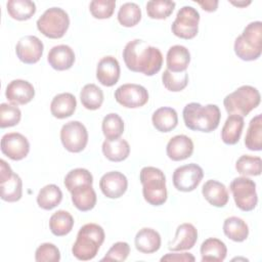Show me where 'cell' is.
<instances>
[{
	"label": "cell",
	"instance_id": "obj_12",
	"mask_svg": "<svg viewBox=\"0 0 262 262\" xmlns=\"http://www.w3.org/2000/svg\"><path fill=\"white\" fill-rule=\"evenodd\" d=\"M115 99L124 107L136 108L143 106L148 101V92L139 84L127 83L116 89Z\"/></svg>",
	"mask_w": 262,
	"mask_h": 262
},
{
	"label": "cell",
	"instance_id": "obj_9",
	"mask_svg": "<svg viewBox=\"0 0 262 262\" xmlns=\"http://www.w3.org/2000/svg\"><path fill=\"white\" fill-rule=\"evenodd\" d=\"M199 11L192 6H183L178 10L171 26L172 33L181 39H192L199 32Z\"/></svg>",
	"mask_w": 262,
	"mask_h": 262
},
{
	"label": "cell",
	"instance_id": "obj_6",
	"mask_svg": "<svg viewBox=\"0 0 262 262\" xmlns=\"http://www.w3.org/2000/svg\"><path fill=\"white\" fill-rule=\"evenodd\" d=\"M261 101L257 88L251 85H243L223 99V105L229 115L246 117L256 108Z\"/></svg>",
	"mask_w": 262,
	"mask_h": 262
},
{
	"label": "cell",
	"instance_id": "obj_39",
	"mask_svg": "<svg viewBox=\"0 0 262 262\" xmlns=\"http://www.w3.org/2000/svg\"><path fill=\"white\" fill-rule=\"evenodd\" d=\"M235 169L243 176H258L262 170L261 158L249 155L241 156L235 163Z\"/></svg>",
	"mask_w": 262,
	"mask_h": 262
},
{
	"label": "cell",
	"instance_id": "obj_43",
	"mask_svg": "<svg viewBox=\"0 0 262 262\" xmlns=\"http://www.w3.org/2000/svg\"><path fill=\"white\" fill-rule=\"evenodd\" d=\"M21 112L15 104L1 103L0 105V127L7 128L19 123Z\"/></svg>",
	"mask_w": 262,
	"mask_h": 262
},
{
	"label": "cell",
	"instance_id": "obj_18",
	"mask_svg": "<svg viewBox=\"0 0 262 262\" xmlns=\"http://www.w3.org/2000/svg\"><path fill=\"white\" fill-rule=\"evenodd\" d=\"M198 241V230L191 223L180 224L175 232L172 242L169 243L168 249L172 252L185 251L193 248Z\"/></svg>",
	"mask_w": 262,
	"mask_h": 262
},
{
	"label": "cell",
	"instance_id": "obj_35",
	"mask_svg": "<svg viewBox=\"0 0 262 262\" xmlns=\"http://www.w3.org/2000/svg\"><path fill=\"white\" fill-rule=\"evenodd\" d=\"M6 8L8 14L16 20L30 19L36 12V4L30 0H9Z\"/></svg>",
	"mask_w": 262,
	"mask_h": 262
},
{
	"label": "cell",
	"instance_id": "obj_42",
	"mask_svg": "<svg viewBox=\"0 0 262 262\" xmlns=\"http://www.w3.org/2000/svg\"><path fill=\"white\" fill-rule=\"evenodd\" d=\"M162 81L166 89L172 92L183 90L188 84V74L186 71L180 73H173L165 70L162 75Z\"/></svg>",
	"mask_w": 262,
	"mask_h": 262
},
{
	"label": "cell",
	"instance_id": "obj_30",
	"mask_svg": "<svg viewBox=\"0 0 262 262\" xmlns=\"http://www.w3.org/2000/svg\"><path fill=\"white\" fill-rule=\"evenodd\" d=\"M1 199L8 203L17 202L23 195V181L20 177L12 173L8 178L0 181Z\"/></svg>",
	"mask_w": 262,
	"mask_h": 262
},
{
	"label": "cell",
	"instance_id": "obj_49",
	"mask_svg": "<svg viewBox=\"0 0 262 262\" xmlns=\"http://www.w3.org/2000/svg\"><path fill=\"white\" fill-rule=\"evenodd\" d=\"M230 3L231 4H233V5H235V6H238V7H245V6H247V5H249L250 3H251V1H237V2H235V1H230Z\"/></svg>",
	"mask_w": 262,
	"mask_h": 262
},
{
	"label": "cell",
	"instance_id": "obj_17",
	"mask_svg": "<svg viewBox=\"0 0 262 262\" xmlns=\"http://www.w3.org/2000/svg\"><path fill=\"white\" fill-rule=\"evenodd\" d=\"M120 63L118 59L112 55L102 57L96 67V79L106 87L114 86L120 78Z\"/></svg>",
	"mask_w": 262,
	"mask_h": 262
},
{
	"label": "cell",
	"instance_id": "obj_47",
	"mask_svg": "<svg viewBox=\"0 0 262 262\" xmlns=\"http://www.w3.org/2000/svg\"><path fill=\"white\" fill-rule=\"evenodd\" d=\"M163 261H172V262H193L195 258L190 253H168L164 255L161 259Z\"/></svg>",
	"mask_w": 262,
	"mask_h": 262
},
{
	"label": "cell",
	"instance_id": "obj_27",
	"mask_svg": "<svg viewBox=\"0 0 262 262\" xmlns=\"http://www.w3.org/2000/svg\"><path fill=\"white\" fill-rule=\"evenodd\" d=\"M154 127L160 132H170L178 124L177 112L169 106H163L156 110L151 116Z\"/></svg>",
	"mask_w": 262,
	"mask_h": 262
},
{
	"label": "cell",
	"instance_id": "obj_40",
	"mask_svg": "<svg viewBox=\"0 0 262 262\" xmlns=\"http://www.w3.org/2000/svg\"><path fill=\"white\" fill-rule=\"evenodd\" d=\"M176 3L170 0H151L146 3V13L150 18L164 19L169 17Z\"/></svg>",
	"mask_w": 262,
	"mask_h": 262
},
{
	"label": "cell",
	"instance_id": "obj_15",
	"mask_svg": "<svg viewBox=\"0 0 262 262\" xmlns=\"http://www.w3.org/2000/svg\"><path fill=\"white\" fill-rule=\"evenodd\" d=\"M102 193L108 199H119L127 190V177L119 171H111L103 174L99 180Z\"/></svg>",
	"mask_w": 262,
	"mask_h": 262
},
{
	"label": "cell",
	"instance_id": "obj_4",
	"mask_svg": "<svg viewBox=\"0 0 262 262\" xmlns=\"http://www.w3.org/2000/svg\"><path fill=\"white\" fill-rule=\"evenodd\" d=\"M234 52L243 60L252 61L262 53V23L252 21L246 26L243 33L234 41Z\"/></svg>",
	"mask_w": 262,
	"mask_h": 262
},
{
	"label": "cell",
	"instance_id": "obj_28",
	"mask_svg": "<svg viewBox=\"0 0 262 262\" xmlns=\"http://www.w3.org/2000/svg\"><path fill=\"white\" fill-rule=\"evenodd\" d=\"M244 124V117L237 115H229L221 130L222 141L228 145L237 143L243 132Z\"/></svg>",
	"mask_w": 262,
	"mask_h": 262
},
{
	"label": "cell",
	"instance_id": "obj_33",
	"mask_svg": "<svg viewBox=\"0 0 262 262\" xmlns=\"http://www.w3.org/2000/svg\"><path fill=\"white\" fill-rule=\"evenodd\" d=\"M62 192L55 184H47L39 190L37 195V204L43 210H52L60 204Z\"/></svg>",
	"mask_w": 262,
	"mask_h": 262
},
{
	"label": "cell",
	"instance_id": "obj_23",
	"mask_svg": "<svg viewBox=\"0 0 262 262\" xmlns=\"http://www.w3.org/2000/svg\"><path fill=\"white\" fill-rule=\"evenodd\" d=\"M77 106L76 97L70 92H63L55 95L50 103L51 115L57 119L71 117Z\"/></svg>",
	"mask_w": 262,
	"mask_h": 262
},
{
	"label": "cell",
	"instance_id": "obj_34",
	"mask_svg": "<svg viewBox=\"0 0 262 262\" xmlns=\"http://www.w3.org/2000/svg\"><path fill=\"white\" fill-rule=\"evenodd\" d=\"M245 145L250 150L262 149V115L258 114L249 123L245 137Z\"/></svg>",
	"mask_w": 262,
	"mask_h": 262
},
{
	"label": "cell",
	"instance_id": "obj_26",
	"mask_svg": "<svg viewBox=\"0 0 262 262\" xmlns=\"http://www.w3.org/2000/svg\"><path fill=\"white\" fill-rule=\"evenodd\" d=\"M71 194L74 206L82 212L90 211L96 205L97 198L92 184L78 186L71 191Z\"/></svg>",
	"mask_w": 262,
	"mask_h": 262
},
{
	"label": "cell",
	"instance_id": "obj_3",
	"mask_svg": "<svg viewBox=\"0 0 262 262\" xmlns=\"http://www.w3.org/2000/svg\"><path fill=\"white\" fill-rule=\"evenodd\" d=\"M104 230L100 225L96 223L83 225L79 229L76 242L73 245V256L81 261L93 259L104 242Z\"/></svg>",
	"mask_w": 262,
	"mask_h": 262
},
{
	"label": "cell",
	"instance_id": "obj_20",
	"mask_svg": "<svg viewBox=\"0 0 262 262\" xmlns=\"http://www.w3.org/2000/svg\"><path fill=\"white\" fill-rule=\"evenodd\" d=\"M74 50L66 44L53 46L47 55V60L52 69L56 71H66L73 67L75 62Z\"/></svg>",
	"mask_w": 262,
	"mask_h": 262
},
{
	"label": "cell",
	"instance_id": "obj_25",
	"mask_svg": "<svg viewBox=\"0 0 262 262\" xmlns=\"http://www.w3.org/2000/svg\"><path fill=\"white\" fill-rule=\"evenodd\" d=\"M203 262H222L226 258L227 248L225 244L216 237H209L201 245Z\"/></svg>",
	"mask_w": 262,
	"mask_h": 262
},
{
	"label": "cell",
	"instance_id": "obj_16",
	"mask_svg": "<svg viewBox=\"0 0 262 262\" xmlns=\"http://www.w3.org/2000/svg\"><path fill=\"white\" fill-rule=\"evenodd\" d=\"M5 96L12 104H27L34 98L35 89L30 82L16 79L9 82L6 86Z\"/></svg>",
	"mask_w": 262,
	"mask_h": 262
},
{
	"label": "cell",
	"instance_id": "obj_21",
	"mask_svg": "<svg viewBox=\"0 0 262 262\" xmlns=\"http://www.w3.org/2000/svg\"><path fill=\"white\" fill-rule=\"evenodd\" d=\"M202 193L210 205L217 208L224 207L229 200L228 191L225 185L214 179L207 180L204 183Z\"/></svg>",
	"mask_w": 262,
	"mask_h": 262
},
{
	"label": "cell",
	"instance_id": "obj_11",
	"mask_svg": "<svg viewBox=\"0 0 262 262\" xmlns=\"http://www.w3.org/2000/svg\"><path fill=\"white\" fill-rule=\"evenodd\" d=\"M204 177V171L201 166L190 163L176 168L173 172V184L176 189L188 192L194 190Z\"/></svg>",
	"mask_w": 262,
	"mask_h": 262
},
{
	"label": "cell",
	"instance_id": "obj_46",
	"mask_svg": "<svg viewBox=\"0 0 262 262\" xmlns=\"http://www.w3.org/2000/svg\"><path fill=\"white\" fill-rule=\"evenodd\" d=\"M130 253V246L126 242L115 243L101 261H125Z\"/></svg>",
	"mask_w": 262,
	"mask_h": 262
},
{
	"label": "cell",
	"instance_id": "obj_45",
	"mask_svg": "<svg viewBox=\"0 0 262 262\" xmlns=\"http://www.w3.org/2000/svg\"><path fill=\"white\" fill-rule=\"evenodd\" d=\"M35 260L37 262H58L60 260V252L54 244L44 243L37 248Z\"/></svg>",
	"mask_w": 262,
	"mask_h": 262
},
{
	"label": "cell",
	"instance_id": "obj_19",
	"mask_svg": "<svg viewBox=\"0 0 262 262\" xmlns=\"http://www.w3.org/2000/svg\"><path fill=\"white\" fill-rule=\"evenodd\" d=\"M166 152L172 161H183L192 155L193 142L186 135H175L168 141Z\"/></svg>",
	"mask_w": 262,
	"mask_h": 262
},
{
	"label": "cell",
	"instance_id": "obj_24",
	"mask_svg": "<svg viewBox=\"0 0 262 262\" xmlns=\"http://www.w3.org/2000/svg\"><path fill=\"white\" fill-rule=\"evenodd\" d=\"M190 62V52L183 45H174L169 48L166 56L167 70L173 73L186 71Z\"/></svg>",
	"mask_w": 262,
	"mask_h": 262
},
{
	"label": "cell",
	"instance_id": "obj_36",
	"mask_svg": "<svg viewBox=\"0 0 262 262\" xmlns=\"http://www.w3.org/2000/svg\"><path fill=\"white\" fill-rule=\"evenodd\" d=\"M80 99L85 108L95 111L98 110L103 102V92L95 84H86L80 92Z\"/></svg>",
	"mask_w": 262,
	"mask_h": 262
},
{
	"label": "cell",
	"instance_id": "obj_8",
	"mask_svg": "<svg viewBox=\"0 0 262 262\" xmlns=\"http://www.w3.org/2000/svg\"><path fill=\"white\" fill-rule=\"evenodd\" d=\"M234 203L238 209L249 212L255 209L258 203L256 183L247 176L236 177L229 186Z\"/></svg>",
	"mask_w": 262,
	"mask_h": 262
},
{
	"label": "cell",
	"instance_id": "obj_38",
	"mask_svg": "<svg viewBox=\"0 0 262 262\" xmlns=\"http://www.w3.org/2000/svg\"><path fill=\"white\" fill-rule=\"evenodd\" d=\"M101 129L106 139H116L121 137L124 132V122L118 114L111 113L103 118Z\"/></svg>",
	"mask_w": 262,
	"mask_h": 262
},
{
	"label": "cell",
	"instance_id": "obj_29",
	"mask_svg": "<svg viewBox=\"0 0 262 262\" xmlns=\"http://www.w3.org/2000/svg\"><path fill=\"white\" fill-rule=\"evenodd\" d=\"M102 152L104 157L112 162H122L128 158L130 145L121 137L112 140L105 139L102 143Z\"/></svg>",
	"mask_w": 262,
	"mask_h": 262
},
{
	"label": "cell",
	"instance_id": "obj_5",
	"mask_svg": "<svg viewBox=\"0 0 262 262\" xmlns=\"http://www.w3.org/2000/svg\"><path fill=\"white\" fill-rule=\"evenodd\" d=\"M139 179L142 184L144 200L152 206H161L167 201L166 176L156 167H143L140 170Z\"/></svg>",
	"mask_w": 262,
	"mask_h": 262
},
{
	"label": "cell",
	"instance_id": "obj_7",
	"mask_svg": "<svg viewBox=\"0 0 262 262\" xmlns=\"http://www.w3.org/2000/svg\"><path fill=\"white\" fill-rule=\"evenodd\" d=\"M37 29L45 37L58 39L63 37L70 26L69 14L60 7L46 9L37 20Z\"/></svg>",
	"mask_w": 262,
	"mask_h": 262
},
{
	"label": "cell",
	"instance_id": "obj_44",
	"mask_svg": "<svg viewBox=\"0 0 262 262\" xmlns=\"http://www.w3.org/2000/svg\"><path fill=\"white\" fill-rule=\"evenodd\" d=\"M115 6V0H93L89 4V10L93 17L98 19H105L113 15Z\"/></svg>",
	"mask_w": 262,
	"mask_h": 262
},
{
	"label": "cell",
	"instance_id": "obj_14",
	"mask_svg": "<svg viewBox=\"0 0 262 262\" xmlns=\"http://www.w3.org/2000/svg\"><path fill=\"white\" fill-rule=\"evenodd\" d=\"M43 42L33 35L21 37L15 46L16 56L20 61L27 64L38 62L43 54Z\"/></svg>",
	"mask_w": 262,
	"mask_h": 262
},
{
	"label": "cell",
	"instance_id": "obj_41",
	"mask_svg": "<svg viewBox=\"0 0 262 262\" xmlns=\"http://www.w3.org/2000/svg\"><path fill=\"white\" fill-rule=\"evenodd\" d=\"M64 186L71 192L74 188L85 185V184H92L93 183V176L92 174L84 168H76L71 170L64 177Z\"/></svg>",
	"mask_w": 262,
	"mask_h": 262
},
{
	"label": "cell",
	"instance_id": "obj_22",
	"mask_svg": "<svg viewBox=\"0 0 262 262\" xmlns=\"http://www.w3.org/2000/svg\"><path fill=\"white\" fill-rule=\"evenodd\" d=\"M135 248L143 254H151L157 252L161 247L160 233L149 227L141 228L134 238Z\"/></svg>",
	"mask_w": 262,
	"mask_h": 262
},
{
	"label": "cell",
	"instance_id": "obj_13",
	"mask_svg": "<svg viewBox=\"0 0 262 262\" xmlns=\"http://www.w3.org/2000/svg\"><path fill=\"white\" fill-rule=\"evenodd\" d=\"M1 151L13 161H20L28 156L30 143L27 137L20 133H6L1 138Z\"/></svg>",
	"mask_w": 262,
	"mask_h": 262
},
{
	"label": "cell",
	"instance_id": "obj_1",
	"mask_svg": "<svg viewBox=\"0 0 262 262\" xmlns=\"http://www.w3.org/2000/svg\"><path fill=\"white\" fill-rule=\"evenodd\" d=\"M123 59L130 71L142 73L145 76H154L163 64V54L160 49L141 39H134L125 45Z\"/></svg>",
	"mask_w": 262,
	"mask_h": 262
},
{
	"label": "cell",
	"instance_id": "obj_48",
	"mask_svg": "<svg viewBox=\"0 0 262 262\" xmlns=\"http://www.w3.org/2000/svg\"><path fill=\"white\" fill-rule=\"evenodd\" d=\"M199 5L202 6V8L206 11H209V12H213L217 9V6H218V1L217 0H206V1H198L196 2Z\"/></svg>",
	"mask_w": 262,
	"mask_h": 262
},
{
	"label": "cell",
	"instance_id": "obj_2",
	"mask_svg": "<svg viewBox=\"0 0 262 262\" xmlns=\"http://www.w3.org/2000/svg\"><path fill=\"white\" fill-rule=\"evenodd\" d=\"M185 126L192 131L212 132L219 126L221 113L216 104L202 105L198 102L187 103L182 112Z\"/></svg>",
	"mask_w": 262,
	"mask_h": 262
},
{
	"label": "cell",
	"instance_id": "obj_10",
	"mask_svg": "<svg viewBox=\"0 0 262 262\" xmlns=\"http://www.w3.org/2000/svg\"><path fill=\"white\" fill-rule=\"evenodd\" d=\"M60 140L63 147L70 152H80L88 142L87 129L79 121L68 122L60 129Z\"/></svg>",
	"mask_w": 262,
	"mask_h": 262
},
{
	"label": "cell",
	"instance_id": "obj_37",
	"mask_svg": "<svg viewBox=\"0 0 262 262\" xmlns=\"http://www.w3.org/2000/svg\"><path fill=\"white\" fill-rule=\"evenodd\" d=\"M141 19V9L134 2H126L121 5L118 11L119 23L126 28L136 26Z\"/></svg>",
	"mask_w": 262,
	"mask_h": 262
},
{
	"label": "cell",
	"instance_id": "obj_31",
	"mask_svg": "<svg viewBox=\"0 0 262 262\" xmlns=\"http://www.w3.org/2000/svg\"><path fill=\"white\" fill-rule=\"evenodd\" d=\"M224 234L233 242H244L249 235L248 224L239 217L230 216L223 223Z\"/></svg>",
	"mask_w": 262,
	"mask_h": 262
},
{
	"label": "cell",
	"instance_id": "obj_32",
	"mask_svg": "<svg viewBox=\"0 0 262 262\" xmlns=\"http://www.w3.org/2000/svg\"><path fill=\"white\" fill-rule=\"evenodd\" d=\"M73 216L64 210H58L53 213L49 219L50 231L56 236H63L71 232L74 226Z\"/></svg>",
	"mask_w": 262,
	"mask_h": 262
}]
</instances>
